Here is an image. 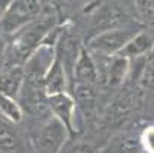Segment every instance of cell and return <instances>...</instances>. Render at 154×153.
<instances>
[{
	"label": "cell",
	"mask_w": 154,
	"mask_h": 153,
	"mask_svg": "<svg viewBox=\"0 0 154 153\" xmlns=\"http://www.w3.org/2000/svg\"><path fill=\"white\" fill-rule=\"evenodd\" d=\"M57 25V15L51 11L43 12L38 18L28 23L18 32L14 34L12 41L8 45L6 55L3 58L5 66L25 64L31 54L41 45V41L49 34V31Z\"/></svg>",
	"instance_id": "1"
},
{
	"label": "cell",
	"mask_w": 154,
	"mask_h": 153,
	"mask_svg": "<svg viewBox=\"0 0 154 153\" xmlns=\"http://www.w3.org/2000/svg\"><path fill=\"white\" fill-rule=\"evenodd\" d=\"M46 11L51 9H46L40 0H12L6 14L0 18V32L14 35Z\"/></svg>",
	"instance_id": "2"
},
{
	"label": "cell",
	"mask_w": 154,
	"mask_h": 153,
	"mask_svg": "<svg viewBox=\"0 0 154 153\" xmlns=\"http://www.w3.org/2000/svg\"><path fill=\"white\" fill-rule=\"evenodd\" d=\"M70 138L66 126L54 115L43 124L32 139L37 153H63V148Z\"/></svg>",
	"instance_id": "3"
},
{
	"label": "cell",
	"mask_w": 154,
	"mask_h": 153,
	"mask_svg": "<svg viewBox=\"0 0 154 153\" xmlns=\"http://www.w3.org/2000/svg\"><path fill=\"white\" fill-rule=\"evenodd\" d=\"M136 32L137 31L128 29V28H112L107 31H101L89 40L87 48L92 52H98L104 55H115L124 49V46Z\"/></svg>",
	"instance_id": "4"
},
{
	"label": "cell",
	"mask_w": 154,
	"mask_h": 153,
	"mask_svg": "<svg viewBox=\"0 0 154 153\" xmlns=\"http://www.w3.org/2000/svg\"><path fill=\"white\" fill-rule=\"evenodd\" d=\"M48 104H49V110L52 112V115L55 118H58L66 129L69 130L70 136H73L78 129H76V100L75 97H72L67 91L55 94V95H49L48 97Z\"/></svg>",
	"instance_id": "5"
},
{
	"label": "cell",
	"mask_w": 154,
	"mask_h": 153,
	"mask_svg": "<svg viewBox=\"0 0 154 153\" xmlns=\"http://www.w3.org/2000/svg\"><path fill=\"white\" fill-rule=\"evenodd\" d=\"M72 78L75 84H96L99 81V69L96 58L93 57L89 48L82 46L79 55L75 61V66L72 71Z\"/></svg>",
	"instance_id": "6"
},
{
	"label": "cell",
	"mask_w": 154,
	"mask_h": 153,
	"mask_svg": "<svg viewBox=\"0 0 154 153\" xmlns=\"http://www.w3.org/2000/svg\"><path fill=\"white\" fill-rule=\"evenodd\" d=\"M26 83V74L23 64H14V66H5L0 72V94L20 98V94Z\"/></svg>",
	"instance_id": "7"
},
{
	"label": "cell",
	"mask_w": 154,
	"mask_h": 153,
	"mask_svg": "<svg viewBox=\"0 0 154 153\" xmlns=\"http://www.w3.org/2000/svg\"><path fill=\"white\" fill-rule=\"evenodd\" d=\"M98 153H143L140 135L121 132L113 135Z\"/></svg>",
	"instance_id": "8"
},
{
	"label": "cell",
	"mask_w": 154,
	"mask_h": 153,
	"mask_svg": "<svg viewBox=\"0 0 154 153\" xmlns=\"http://www.w3.org/2000/svg\"><path fill=\"white\" fill-rule=\"evenodd\" d=\"M12 126V123L0 115V153H29L25 139Z\"/></svg>",
	"instance_id": "9"
},
{
	"label": "cell",
	"mask_w": 154,
	"mask_h": 153,
	"mask_svg": "<svg viewBox=\"0 0 154 153\" xmlns=\"http://www.w3.org/2000/svg\"><path fill=\"white\" fill-rule=\"evenodd\" d=\"M67 81H69L67 71H66L60 57L57 55L55 60L51 64V68L48 69L46 75H45V80H43V83H45V91H46L48 97L64 92L66 89H67Z\"/></svg>",
	"instance_id": "10"
},
{
	"label": "cell",
	"mask_w": 154,
	"mask_h": 153,
	"mask_svg": "<svg viewBox=\"0 0 154 153\" xmlns=\"http://www.w3.org/2000/svg\"><path fill=\"white\" fill-rule=\"evenodd\" d=\"M133 104H134V101L130 95L121 97V98L115 100L113 103H110L102 115L105 124L107 126H121L130 116L131 110H133Z\"/></svg>",
	"instance_id": "11"
},
{
	"label": "cell",
	"mask_w": 154,
	"mask_h": 153,
	"mask_svg": "<svg viewBox=\"0 0 154 153\" xmlns=\"http://www.w3.org/2000/svg\"><path fill=\"white\" fill-rule=\"evenodd\" d=\"M152 51H154V40L151 38V35L146 31H137L119 54L133 60L139 57H148Z\"/></svg>",
	"instance_id": "12"
},
{
	"label": "cell",
	"mask_w": 154,
	"mask_h": 153,
	"mask_svg": "<svg viewBox=\"0 0 154 153\" xmlns=\"http://www.w3.org/2000/svg\"><path fill=\"white\" fill-rule=\"evenodd\" d=\"M122 23H125V14L119 8L107 6L102 11H98V18H96L98 32L112 29V28H119Z\"/></svg>",
	"instance_id": "13"
},
{
	"label": "cell",
	"mask_w": 154,
	"mask_h": 153,
	"mask_svg": "<svg viewBox=\"0 0 154 153\" xmlns=\"http://www.w3.org/2000/svg\"><path fill=\"white\" fill-rule=\"evenodd\" d=\"M0 115L12 124H20L23 121L25 110L21 104L17 101V98L0 94Z\"/></svg>",
	"instance_id": "14"
},
{
	"label": "cell",
	"mask_w": 154,
	"mask_h": 153,
	"mask_svg": "<svg viewBox=\"0 0 154 153\" xmlns=\"http://www.w3.org/2000/svg\"><path fill=\"white\" fill-rule=\"evenodd\" d=\"M75 100L84 107V110H90L96 101V92L93 84H75Z\"/></svg>",
	"instance_id": "15"
},
{
	"label": "cell",
	"mask_w": 154,
	"mask_h": 153,
	"mask_svg": "<svg viewBox=\"0 0 154 153\" xmlns=\"http://www.w3.org/2000/svg\"><path fill=\"white\" fill-rule=\"evenodd\" d=\"M134 6L143 23H154V0H134Z\"/></svg>",
	"instance_id": "16"
},
{
	"label": "cell",
	"mask_w": 154,
	"mask_h": 153,
	"mask_svg": "<svg viewBox=\"0 0 154 153\" xmlns=\"http://www.w3.org/2000/svg\"><path fill=\"white\" fill-rule=\"evenodd\" d=\"M145 89L154 91V52L149 54V57H146V63H145V68L139 81Z\"/></svg>",
	"instance_id": "17"
},
{
	"label": "cell",
	"mask_w": 154,
	"mask_h": 153,
	"mask_svg": "<svg viewBox=\"0 0 154 153\" xmlns=\"http://www.w3.org/2000/svg\"><path fill=\"white\" fill-rule=\"evenodd\" d=\"M139 135H140V144L143 153H154V124L146 126Z\"/></svg>",
	"instance_id": "18"
},
{
	"label": "cell",
	"mask_w": 154,
	"mask_h": 153,
	"mask_svg": "<svg viewBox=\"0 0 154 153\" xmlns=\"http://www.w3.org/2000/svg\"><path fill=\"white\" fill-rule=\"evenodd\" d=\"M67 153H98V151L89 142H76L67 150Z\"/></svg>",
	"instance_id": "19"
},
{
	"label": "cell",
	"mask_w": 154,
	"mask_h": 153,
	"mask_svg": "<svg viewBox=\"0 0 154 153\" xmlns=\"http://www.w3.org/2000/svg\"><path fill=\"white\" fill-rule=\"evenodd\" d=\"M6 51H8V43H6V40L2 37V34H0V61L5 58Z\"/></svg>",
	"instance_id": "20"
},
{
	"label": "cell",
	"mask_w": 154,
	"mask_h": 153,
	"mask_svg": "<svg viewBox=\"0 0 154 153\" xmlns=\"http://www.w3.org/2000/svg\"><path fill=\"white\" fill-rule=\"evenodd\" d=\"M11 3H12V0H0V18L6 14V11L9 9Z\"/></svg>",
	"instance_id": "21"
},
{
	"label": "cell",
	"mask_w": 154,
	"mask_h": 153,
	"mask_svg": "<svg viewBox=\"0 0 154 153\" xmlns=\"http://www.w3.org/2000/svg\"><path fill=\"white\" fill-rule=\"evenodd\" d=\"M69 2H87V0H69Z\"/></svg>",
	"instance_id": "22"
}]
</instances>
